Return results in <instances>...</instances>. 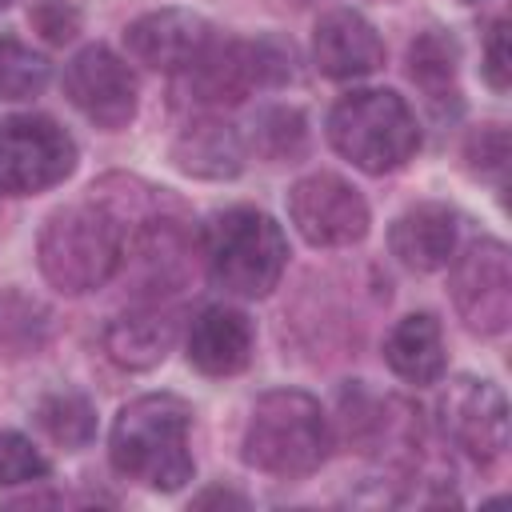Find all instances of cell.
Returning <instances> with one entry per match:
<instances>
[{"label":"cell","mask_w":512,"mask_h":512,"mask_svg":"<svg viewBox=\"0 0 512 512\" xmlns=\"http://www.w3.org/2000/svg\"><path fill=\"white\" fill-rule=\"evenodd\" d=\"M192 408L172 392H148L120 408L108 432L112 468L156 492H176L192 480L188 452Z\"/></svg>","instance_id":"1"},{"label":"cell","mask_w":512,"mask_h":512,"mask_svg":"<svg viewBox=\"0 0 512 512\" xmlns=\"http://www.w3.org/2000/svg\"><path fill=\"white\" fill-rule=\"evenodd\" d=\"M124 228L104 204H72L48 216L36 240L40 272L52 288L80 296L108 284L124 260Z\"/></svg>","instance_id":"2"},{"label":"cell","mask_w":512,"mask_h":512,"mask_svg":"<svg viewBox=\"0 0 512 512\" xmlns=\"http://www.w3.org/2000/svg\"><path fill=\"white\" fill-rule=\"evenodd\" d=\"M332 428L316 396L300 388L264 392L244 428V460L256 472L296 480L328 460Z\"/></svg>","instance_id":"3"},{"label":"cell","mask_w":512,"mask_h":512,"mask_svg":"<svg viewBox=\"0 0 512 512\" xmlns=\"http://www.w3.org/2000/svg\"><path fill=\"white\" fill-rule=\"evenodd\" d=\"M204 260L216 288L260 300L268 296L288 264V240L280 224L260 208H228L204 224Z\"/></svg>","instance_id":"4"},{"label":"cell","mask_w":512,"mask_h":512,"mask_svg":"<svg viewBox=\"0 0 512 512\" xmlns=\"http://www.w3.org/2000/svg\"><path fill=\"white\" fill-rule=\"evenodd\" d=\"M332 148L360 172L384 176L412 160L420 148V128L408 100L392 88H360L332 104L328 112Z\"/></svg>","instance_id":"5"},{"label":"cell","mask_w":512,"mask_h":512,"mask_svg":"<svg viewBox=\"0 0 512 512\" xmlns=\"http://www.w3.org/2000/svg\"><path fill=\"white\" fill-rule=\"evenodd\" d=\"M76 168V140L48 116L0 120V192L32 196Z\"/></svg>","instance_id":"6"},{"label":"cell","mask_w":512,"mask_h":512,"mask_svg":"<svg viewBox=\"0 0 512 512\" xmlns=\"http://www.w3.org/2000/svg\"><path fill=\"white\" fill-rule=\"evenodd\" d=\"M448 264H452L448 292H452L460 320L480 336L504 332L512 320V256H508V248L492 236H480Z\"/></svg>","instance_id":"7"},{"label":"cell","mask_w":512,"mask_h":512,"mask_svg":"<svg viewBox=\"0 0 512 512\" xmlns=\"http://www.w3.org/2000/svg\"><path fill=\"white\" fill-rule=\"evenodd\" d=\"M288 216L312 248H348L364 240L372 224L364 196L336 172H312L296 180L288 192Z\"/></svg>","instance_id":"8"},{"label":"cell","mask_w":512,"mask_h":512,"mask_svg":"<svg viewBox=\"0 0 512 512\" xmlns=\"http://www.w3.org/2000/svg\"><path fill=\"white\" fill-rule=\"evenodd\" d=\"M444 436L476 464H492L508 448V400L492 380L456 376L436 400Z\"/></svg>","instance_id":"9"},{"label":"cell","mask_w":512,"mask_h":512,"mask_svg":"<svg viewBox=\"0 0 512 512\" xmlns=\"http://www.w3.org/2000/svg\"><path fill=\"white\" fill-rule=\"evenodd\" d=\"M64 96L96 128H108V132L124 128L136 116V76L104 44H88V48H80L68 60V68H64Z\"/></svg>","instance_id":"10"},{"label":"cell","mask_w":512,"mask_h":512,"mask_svg":"<svg viewBox=\"0 0 512 512\" xmlns=\"http://www.w3.org/2000/svg\"><path fill=\"white\" fill-rule=\"evenodd\" d=\"M212 40H216L212 24L192 8H156L124 28L128 56L152 72H172V76L192 68Z\"/></svg>","instance_id":"11"},{"label":"cell","mask_w":512,"mask_h":512,"mask_svg":"<svg viewBox=\"0 0 512 512\" xmlns=\"http://www.w3.org/2000/svg\"><path fill=\"white\" fill-rule=\"evenodd\" d=\"M312 60L332 80H360L384 64V40L352 8H332L312 28Z\"/></svg>","instance_id":"12"},{"label":"cell","mask_w":512,"mask_h":512,"mask_svg":"<svg viewBox=\"0 0 512 512\" xmlns=\"http://www.w3.org/2000/svg\"><path fill=\"white\" fill-rule=\"evenodd\" d=\"M184 352L188 364L204 376H236L252 360V324L240 308L212 304L192 320Z\"/></svg>","instance_id":"13"},{"label":"cell","mask_w":512,"mask_h":512,"mask_svg":"<svg viewBox=\"0 0 512 512\" xmlns=\"http://www.w3.org/2000/svg\"><path fill=\"white\" fill-rule=\"evenodd\" d=\"M392 256L412 272H436L456 256V212L448 204H416L388 228Z\"/></svg>","instance_id":"14"},{"label":"cell","mask_w":512,"mask_h":512,"mask_svg":"<svg viewBox=\"0 0 512 512\" xmlns=\"http://www.w3.org/2000/svg\"><path fill=\"white\" fill-rule=\"evenodd\" d=\"M172 164L200 180H232L244 168V140L224 120H196L176 136Z\"/></svg>","instance_id":"15"},{"label":"cell","mask_w":512,"mask_h":512,"mask_svg":"<svg viewBox=\"0 0 512 512\" xmlns=\"http://www.w3.org/2000/svg\"><path fill=\"white\" fill-rule=\"evenodd\" d=\"M172 344H176V320L156 308L124 312L104 328V352L132 372L156 368L172 352Z\"/></svg>","instance_id":"16"},{"label":"cell","mask_w":512,"mask_h":512,"mask_svg":"<svg viewBox=\"0 0 512 512\" xmlns=\"http://www.w3.org/2000/svg\"><path fill=\"white\" fill-rule=\"evenodd\" d=\"M388 368L408 384H436L444 376V336L432 312L404 316L384 340Z\"/></svg>","instance_id":"17"},{"label":"cell","mask_w":512,"mask_h":512,"mask_svg":"<svg viewBox=\"0 0 512 512\" xmlns=\"http://www.w3.org/2000/svg\"><path fill=\"white\" fill-rule=\"evenodd\" d=\"M36 424L64 448H84L96 436V408L80 392H52L36 404Z\"/></svg>","instance_id":"18"},{"label":"cell","mask_w":512,"mask_h":512,"mask_svg":"<svg viewBox=\"0 0 512 512\" xmlns=\"http://www.w3.org/2000/svg\"><path fill=\"white\" fill-rule=\"evenodd\" d=\"M408 72H412V80H416L432 100H440L444 92L456 96V92H452L456 44H452L444 32H424V36L412 44V52H408Z\"/></svg>","instance_id":"19"},{"label":"cell","mask_w":512,"mask_h":512,"mask_svg":"<svg viewBox=\"0 0 512 512\" xmlns=\"http://www.w3.org/2000/svg\"><path fill=\"white\" fill-rule=\"evenodd\" d=\"M44 84H48V60L12 36H0V96L28 100Z\"/></svg>","instance_id":"20"},{"label":"cell","mask_w":512,"mask_h":512,"mask_svg":"<svg viewBox=\"0 0 512 512\" xmlns=\"http://www.w3.org/2000/svg\"><path fill=\"white\" fill-rule=\"evenodd\" d=\"M304 140H308V128H304V116L296 108H264L256 116V148L268 156V160H292L304 152Z\"/></svg>","instance_id":"21"},{"label":"cell","mask_w":512,"mask_h":512,"mask_svg":"<svg viewBox=\"0 0 512 512\" xmlns=\"http://www.w3.org/2000/svg\"><path fill=\"white\" fill-rule=\"evenodd\" d=\"M44 476H48L44 452L28 436H20V432H0V488L36 484Z\"/></svg>","instance_id":"22"},{"label":"cell","mask_w":512,"mask_h":512,"mask_svg":"<svg viewBox=\"0 0 512 512\" xmlns=\"http://www.w3.org/2000/svg\"><path fill=\"white\" fill-rule=\"evenodd\" d=\"M464 160H468L472 172H480V176H500V172L508 168V132H504L500 124H484L480 132L468 136Z\"/></svg>","instance_id":"23"},{"label":"cell","mask_w":512,"mask_h":512,"mask_svg":"<svg viewBox=\"0 0 512 512\" xmlns=\"http://www.w3.org/2000/svg\"><path fill=\"white\" fill-rule=\"evenodd\" d=\"M28 20L48 44H68L80 32V12L68 0H32Z\"/></svg>","instance_id":"24"},{"label":"cell","mask_w":512,"mask_h":512,"mask_svg":"<svg viewBox=\"0 0 512 512\" xmlns=\"http://www.w3.org/2000/svg\"><path fill=\"white\" fill-rule=\"evenodd\" d=\"M16 328H20V348L24 344H40V336H44V328H48V312L36 304V300H20V316H12V308H8V300L0 296V340H16Z\"/></svg>","instance_id":"25"},{"label":"cell","mask_w":512,"mask_h":512,"mask_svg":"<svg viewBox=\"0 0 512 512\" xmlns=\"http://www.w3.org/2000/svg\"><path fill=\"white\" fill-rule=\"evenodd\" d=\"M484 80L504 92L512 84V44H508V20H496L488 28V40H484Z\"/></svg>","instance_id":"26"},{"label":"cell","mask_w":512,"mask_h":512,"mask_svg":"<svg viewBox=\"0 0 512 512\" xmlns=\"http://www.w3.org/2000/svg\"><path fill=\"white\" fill-rule=\"evenodd\" d=\"M192 504H196V508H208V504H232V508H244L248 500H244L240 492H228V488H204Z\"/></svg>","instance_id":"27"},{"label":"cell","mask_w":512,"mask_h":512,"mask_svg":"<svg viewBox=\"0 0 512 512\" xmlns=\"http://www.w3.org/2000/svg\"><path fill=\"white\" fill-rule=\"evenodd\" d=\"M8 4H12V0H0V8H8Z\"/></svg>","instance_id":"28"},{"label":"cell","mask_w":512,"mask_h":512,"mask_svg":"<svg viewBox=\"0 0 512 512\" xmlns=\"http://www.w3.org/2000/svg\"><path fill=\"white\" fill-rule=\"evenodd\" d=\"M464 4H476V0H464Z\"/></svg>","instance_id":"29"}]
</instances>
